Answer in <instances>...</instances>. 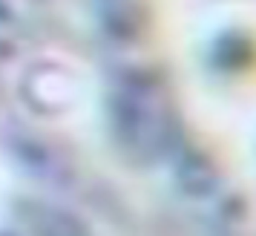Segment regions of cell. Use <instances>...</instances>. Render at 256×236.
<instances>
[{"mask_svg":"<svg viewBox=\"0 0 256 236\" xmlns=\"http://www.w3.org/2000/svg\"><path fill=\"white\" fill-rule=\"evenodd\" d=\"M110 116L118 142L130 156L141 162H156L173 153V106L156 78L144 72H127L110 95Z\"/></svg>","mask_w":256,"mask_h":236,"instance_id":"cell-1","label":"cell"},{"mask_svg":"<svg viewBox=\"0 0 256 236\" xmlns=\"http://www.w3.org/2000/svg\"><path fill=\"white\" fill-rule=\"evenodd\" d=\"M52 14V0H0V49L38 32Z\"/></svg>","mask_w":256,"mask_h":236,"instance_id":"cell-2","label":"cell"}]
</instances>
